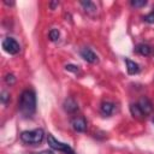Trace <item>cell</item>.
<instances>
[{
	"mask_svg": "<svg viewBox=\"0 0 154 154\" xmlns=\"http://www.w3.org/2000/svg\"><path fill=\"white\" fill-rule=\"evenodd\" d=\"M79 4L83 6V8H84V11L87 13L94 14L96 12V6H95V4L93 1H89V0H87V1H79Z\"/></svg>",
	"mask_w": 154,
	"mask_h": 154,
	"instance_id": "cell-13",
	"label": "cell"
},
{
	"mask_svg": "<svg viewBox=\"0 0 154 154\" xmlns=\"http://www.w3.org/2000/svg\"><path fill=\"white\" fill-rule=\"evenodd\" d=\"M71 125H72V129L77 132H85L87 131V128H88V123H87V119L84 117H75L71 119Z\"/></svg>",
	"mask_w": 154,
	"mask_h": 154,
	"instance_id": "cell-5",
	"label": "cell"
},
{
	"mask_svg": "<svg viewBox=\"0 0 154 154\" xmlns=\"http://www.w3.org/2000/svg\"><path fill=\"white\" fill-rule=\"evenodd\" d=\"M129 108H130L131 116L135 117L136 119H143L144 118V114L142 113V111H141V108L138 107L137 103H130V107Z\"/></svg>",
	"mask_w": 154,
	"mask_h": 154,
	"instance_id": "cell-12",
	"label": "cell"
},
{
	"mask_svg": "<svg viewBox=\"0 0 154 154\" xmlns=\"http://www.w3.org/2000/svg\"><path fill=\"white\" fill-rule=\"evenodd\" d=\"M0 100H1V102H2L4 105H6V103H7V101L10 100V93H8V91H6V90H2V91H1Z\"/></svg>",
	"mask_w": 154,
	"mask_h": 154,
	"instance_id": "cell-18",
	"label": "cell"
},
{
	"mask_svg": "<svg viewBox=\"0 0 154 154\" xmlns=\"http://www.w3.org/2000/svg\"><path fill=\"white\" fill-rule=\"evenodd\" d=\"M143 20H144L146 23H148V24H153V23H154V11L147 13V14L143 17Z\"/></svg>",
	"mask_w": 154,
	"mask_h": 154,
	"instance_id": "cell-17",
	"label": "cell"
},
{
	"mask_svg": "<svg viewBox=\"0 0 154 154\" xmlns=\"http://www.w3.org/2000/svg\"><path fill=\"white\" fill-rule=\"evenodd\" d=\"M2 1H4V4H5V5H8V6H13V5H14V2H13V1H10V2H8L7 0H2Z\"/></svg>",
	"mask_w": 154,
	"mask_h": 154,
	"instance_id": "cell-21",
	"label": "cell"
},
{
	"mask_svg": "<svg viewBox=\"0 0 154 154\" xmlns=\"http://www.w3.org/2000/svg\"><path fill=\"white\" fill-rule=\"evenodd\" d=\"M65 70H66V71H70V72H73V73H77V72L79 71L78 66L75 65V64H67V65L65 66Z\"/></svg>",
	"mask_w": 154,
	"mask_h": 154,
	"instance_id": "cell-19",
	"label": "cell"
},
{
	"mask_svg": "<svg viewBox=\"0 0 154 154\" xmlns=\"http://www.w3.org/2000/svg\"><path fill=\"white\" fill-rule=\"evenodd\" d=\"M153 124H154V117H153Z\"/></svg>",
	"mask_w": 154,
	"mask_h": 154,
	"instance_id": "cell-22",
	"label": "cell"
},
{
	"mask_svg": "<svg viewBox=\"0 0 154 154\" xmlns=\"http://www.w3.org/2000/svg\"><path fill=\"white\" fill-rule=\"evenodd\" d=\"M45 138V131L42 129L26 130L20 134V141L25 144H40Z\"/></svg>",
	"mask_w": 154,
	"mask_h": 154,
	"instance_id": "cell-2",
	"label": "cell"
},
{
	"mask_svg": "<svg viewBox=\"0 0 154 154\" xmlns=\"http://www.w3.org/2000/svg\"><path fill=\"white\" fill-rule=\"evenodd\" d=\"M63 108L65 109V112L70 113V114H75L76 112H78V103L73 97H67L65 99L64 103H63Z\"/></svg>",
	"mask_w": 154,
	"mask_h": 154,
	"instance_id": "cell-7",
	"label": "cell"
},
{
	"mask_svg": "<svg viewBox=\"0 0 154 154\" xmlns=\"http://www.w3.org/2000/svg\"><path fill=\"white\" fill-rule=\"evenodd\" d=\"M135 51H136L138 54H141V55L148 57V55H150V53H152V47H150L149 45H147V43H138V45L135 47Z\"/></svg>",
	"mask_w": 154,
	"mask_h": 154,
	"instance_id": "cell-11",
	"label": "cell"
},
{
	"mask_svg": "<svg viewBox=\"0 0 154 154\" xmlns=\"http://www.w3.org/2000/svg\"><path fill=\"white\" fill-rule=\"evenodd\" d=\"M114 108H116V106L111 101H103L100 106V111L103 116H111L114 112Z\"/></svg>",
	"mask_w": 154,
	"mask_h": 154,
	"instance_id": "cell-9",
	"label": "cell"
},
{
	"mask_svg": "<svg viewBox=\"0 0 154 154\" xmlns=\"http://www.w3.org/2000/svg\"><path fill=\"white\" fill-rule=\"evenodd\" d=\"M136 103H137L138 107L141 108V111H142V113L144 114V117H147L148 114H150V113L153 112V103L150 102V100H149L148 97L142 96V97H140V100H138Z\"/></svg>",
	"mask_w": 154,
	"mask_h": 154,
	"instance_id": "cell-6",
	"label": "cell"
},
{
	"mask_svg": "<svg viewBox=\"0 0 154 154\" xmlns=\"http://www.w3.org/2000/svg\"><path fill=\"white\" fill-rule=\"evenodd\" d=\"M125 64H126V70L129 75H137L140 72V65L137 63H135L134 60L130 59H125Z\"/></svg>",
	"mask_w": 154,
	"mask_h": 154,
	"instance_id": "cell-10",
	"label": "cell"
},
{
	"mask_svg": "<svg viewBox=\"0 0 154 154\" xmlns=\"http://www.w3.org/2000/svg\"><path fill=\"white\" fill-rule=\"evenodd\" d=\"M58 5H59L58 1H52V2H49V7H51V10H54V7L58 6Z\"/></svg>",
	"mask_w": 154,
	"mask_h": 154,
	"instance_id": "cell-20",
	"label": "cell"
},
{
	"mask_svg": "<svg viewBox=\"0 0 154 154\" xmlns=\"http://www.w3.org/2000/svg\"><path fill=\"white\" fill-rule=\"evenodd\" d=\"M81 57L87 61V63H89V64H96L97 61H99V58H97V55L90 49V48H83V49H81Z\"/></svg>",
	"mask_w": 154,
	"mask_h": 154,
	"instance_id": "cell-8",
	"label": "cell"
},
{
	"mask_svg": "<svg viewBox=\"0 0 154 154\" xmlns=\"http://www.w3.org/2000/svg\"><path fill=\"white\" fill-rule=\"evenodd\" d=\"M47 142H48V146L52 149H54V150H59V152H61L64 154H76L75 150L69 144L63 143V142L55 140L53 137V135H51V134H48V136H47Z\"/></svg>",
	"mask_w": 154,
	"mask_h": 154,
	"instance_id": "cell-3",
	"label": "cell"
},
{
	"mask_svg": "<svg viewBox=\"0 0 154 154\" xmlns=\"http://www.w3.org/2000/svg\"><path fill=\"white\" fill-rule=\"evenodd\" d=\"M5 82H6L7 85H13V84L16 83V77H14V75H13V73H7V75L5 76Z\"/></svg>",
	"mask_w": 154,
	"mask_h": 154,
	"instance_id": "cell-15",
	"label": "cell"
},
{
	"mask_svg": "<svg viewBox=\"0 0 154 154\" xmlns=\"http://www.w3.org/2000/svg\"><path fill=\"white\" fill-rule=\"evenodd\" d=\"M130 5L134 7H144L147 5V1L146 0H131Z\"/></svg>",
	"mask_w": 154,
	"mask_h": 154,
	"instance_id": "cell-16",
	"label": "cell"
},
{
	"mask_svg": "<svg viewBox=\"0 0 154 154\" xmlns=\"http://www.w3.org/2000/svg\"><path fill=\"white\" fill-rule=\"evenodd\" d=\"M2 48H4V51L6 52V53H8V54H12V55H14V54H17L19 51H20V46H19V43L16 41V38H13V37H5L4 40H2Z\"/></svg>",
	"mask_w": 154,
	"mask_h": 154,
	"instance_id": "cell-4",
	"label": "cell"
},
{
	"mask_svg": "<svg viewBox=\"0 0 154 154\" xmlns=\"http://www.w3.org/2000/svg\"><path fill=\"white\" fill-rule=\"evenodd\" d=\"M48 37H49V40H51L52 42H57V41L59 40V37H60L59 30H58V29H51L49 32H48Z\"/></svg>",
	"mask_w": 154,
	"mask_h": 154,
	"instance_id": "cell-14",
	"label": "cell"
},
{
	"mask_svg": "<svg viewBox=\"0 0 154 154\" xmlns=\"http://www.w3.org/2000/svg\"><path fill=\"white\" fill-rule=\"evenodd\" d=\"M18 109L24 118H31L36 112V94L32 89L22 91L18 100Z\"/></svg>",
	"mask_w": 154,
	"mask_h": 154,
	"instance_id": "cell-1",
	"label": "cell"
}]
</instances>
